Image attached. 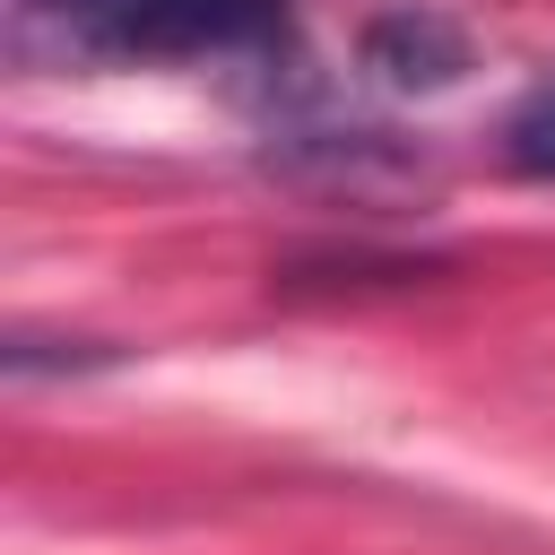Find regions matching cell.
I'll use <instances>...</instances> for the list:
<instances>
[{"mask_svg": "<svg viewBox=\"0 0 555 555\" xmlns=\"http://www.w3.org/2000/svg\"><path fill=\"white\" fill-rule=\"evenodd\" d=\"M17 43L113 69L269 61L286 52V0H17Z\"/></svg>", "mask_w": 555, "mask_h": 555, "instance_id": "cell-1", "label": "cell"}, {"mask_svg": "<svg viewBox=\"0 0 555 555\" xmlns=\"http://www.w3.org/2000/svg\"><path fill=\"white\" fill-rule=\"evenodd\" d=\"M364 69L399 95H434V87H460L468 69V26L442 17V9H382L364 26Z\"/></svg>", "mask_w": 555, "mask_h": 555, "instance_id": "cell-2", "label": "cell"}, {"mask_svg": "<svg viewBox=\"0 0 555 555\" xmlns=\"http://www.w3.org/2000/svg\"><path fill=\"white\" fill-rule=\"evenodd\" d=\"M503 156L538 182H555V78H538L512 113H503Z\"/></svg>", "mask_w": 555, "mask_h": 555, "instance_id": "cell-3", "label": "cell"}, {"mask_svg": "<svg viewBox=\"0 0 555 555\" xmlns=\"http://www.w3.org/2000/svg\"><path fill=\"white\" fill-rule=\"evenodd\" d=\"M61 347H69V356H52V364H69V373H95V364H113V347H104V338H61ZM0 364H9L17 382H26V373H43V338H35V330H9Z\"/></svg>", "mask_w": 555, "mask_h": 555, "instance_id": "cell-4", "label": "cell"}]
</instances>
